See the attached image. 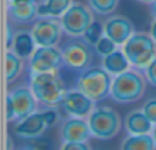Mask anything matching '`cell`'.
I'll use <instances>...</instances> for the list:
<instances>
[{
	"label": "cell",
	"mask_w": 156,
	"mask_h": 150,
	"mask_svg": "<svg viewBox=\"0 0 156 150\" xmlns=\"http://www.w3.org/2000/svg\"><path fill=\"white\" fill-rule=\"evenodd\" d=\"M88 5L94 14L101 16H110L116 11L119 0H88Z\"/></svg>",
	"instance_id": "cell-22"
},
{
	"label": "cell",
	"mask_w": 156,
	"mask_h": 150,
	"mask_svg": "<svg viewBox=\"0 0 156 150\" xmlns=\"http://www.w3.org/2000/svg\"><path fill=\"white\" fill-rule=\"evenodd\" d=\"M119 150H156V145L151 134L129 135L123 138Z\"/></svg>",
	"instance_id": "cell-20"
},
{
	"label": "cell",
	"mask_w": 156,
	"mask_h": 150,
	"mask_svg": "<svg viewBox=\"0 0 156 150\" xmlns=\"http://www.w3.org/2000/svg\"><path fill=\"white\" fill-rule=\"evenodd\" d=\"M104 37V29H103V23L94 21L90 26L88 27V30L85 32V34L82 36V40L85 43H88L90 46H96V44L100 41V38Z\"/></svg>",
	"instance_id": "cell-23"
},
{
	"label": "cell",
	"mask_w": 156,
	"mask_h": 150,
	"mask_svg": "<svg viewBox=\"0 0 156 150\" xmlns=\"http://www.w3.org/2000/svg\"><path fill=\"white\" fill-rule=\"evenodd\" d=\"M100 66H101L111 77H116V75H119V74L125 73V71H127L129 68H132V64H130L129 59L126 57L125 52L122 51V48L121 49L118 48L111 55L103 57Z\"/></svg>",
	"instance_id": "cell-18"
},
{
	"label": "cell",
	"mask_w": 156,
	"mask_h": 150,
	"mask_svg": "<svg viewBox=\"0 0 156 150\" xmlns=\"http://www.w3.org/2000/svg\"><path fill=\"white\" fill-rule=\"evenodd\" d=\"M41 115H43V118H44V120H45V124H47L48 128L56 126V124L62 120L60 113L56 108H45L44 111H41Z\"/></svg>",
	"instance_id": "cell-25"
},
{
	"label": "cell",
	"mask_w": 156,
	"mask_h": 150,
	"mask_svg": "<svg viewBox=\"0 0 156 150\" xmlns=\"http://www.w3.org/2000/svg\"><path fill=\"white\" fill-rule=\"evenodd\" d=\"M73 3L74 0H44L38 3V18L60 19Z\"/></svg>",
	"instance_id": "cell-19"
},
{
	"label": "cell",
	"mask_w": 156,
	"mask_h": 150,
	"mask_svg": "<svg viewBox=\"0 0 156 150\" xmlns=\"http://www.w3.org/2000/svg\"><path fill=\"white\" fill-rule=\"evenodd\" d=\"M36 48H37V44H36L30 30L21 29L14 32L10 51H12L14 53L18 55L23 60H27L33 55V52L36 51Z\"/></svg>",
	"instance_id": "cell-17"
},
{
	"label": "cell",
	"mask_w": 156,
	"mask_h": 150,
	"mask_svg": "<svg viewBox=\"0 0 156 150\" xmlns=\"http://www.w3.org/2000/svg\"><path fill=\"white\" fill-rule=\"evenodd\" d=\"M8 18L18 25H27L38 19V3H8Z\"/></svg>",
	"instance_id": "cell-15"
},
{
	"label": "cell",
	"mask_w": 156,
	"mask_h": 150,
	"mask_svg": "<svg viewBox=\"0 0 156 150\" xmlns=\"http://www.w3.org/2000/svg\"><path fill=\"white\" fill-rule=\"evenodd\" d=\"M37 0H8V3H36Z\"/></svg>",
	"instance_id": "cell-31"
},
{
	"label": "cell",
	"mask_w": 156,
	"mask_h": 150,
	"mask_svg": "<svg viewBox=\"0 0 156 150\" xmlns=\"http://www.w3.org/2000/svg\"><path fill=\"white\" fill-rule=\"evenodd\" d=\"M123 127L129 135H145L151 134L154 124L147 118L143 109H133L125 116Z\"/></svg>",
	"instance_id": "cell-16"
},
{
	"label": "cell",
	"mask_w": 156,
	"mask_h": 150,
	"mask_svg": "<svg viewBox=\"0 0 156 150\" xmlns=\"http://www.w3.org/2000/svg\"><path fill=\"white\" fill-rule=\"evenodd\" d=\"M104 36L112 40L118 46H122L136 33L134 25L127 16L112 14L107 16L103 22Z\"/></svg>",
	"instance_id": "cell-11"
},
{
	"label": "cell",
	"mask_w": 156,
	"mask_h": 150,
	"mask_svg": "<svg viewBox=\"0 0 156 150\" xmlns=\"http://www.w3.org/2000/svg\"><path fill=\"white\" fill-rule=\"evenodd\" d=\"M143 112L147 115V118L151 120V123L156 124V97H149L143 104Z\"/></svg>",
	"instance_id": "cell-26"
},
{
	"label": "cell",
	"mask_w": 156,
	"mask_h": 150,
	"mask_svg": "<svg viewBox=\"0 0 156 150\" xmlns=\"http://www.w3.org/2000/svg\"><path fill=\"white\" fill-rule=\"evenodd\" d=\"M149 12H151L152 18H156V0L149 5Z\"/></svg>",
	"instance_id": "cell-30"
},
{
	"label": "cell",
	"mask_w": 156,
	"mask_h": 150,
	"mask_svg": "<svg viewBox=\"0 0 156 150\" xmlns=\"http://www.w3.org/2000/svg\"><path fill=\"white\" fill-rule=\"evenodd\" d=\"M47 124L41 112H34L27 118L18 120L14 126V134L21 139H37L47 131Z\"/></svg>",
	"instance_id": "cell-14"
},
{
	"label": "cell",
	"mask_w": 156,
	"mask_h": 150,
	"mask_svg": "<svg viewBox=\"0 0 156 150\" xmlns=\"http://www.w3.org/2000/svg\"><path fill=\"white\" fill-rule=\"evenodd\" d=\"M37 46H58L62 38L63 27L60 19L38 18L30 29Z\"/></svg>",
	"instance_id": "cell-9"
},
{
	"label": "cell",
	"mask_w": 156,
	"mask_h": 150,
	"mask_svg": "<svg viewBox=\"0 0 156 150\" xmlns=\"http://www.w3.org/2000/svg\"><path fill=\"white\" fill-rule=\"evenodd\" d=\"M96 107V102L90 100L88 96L80 91L77 87L67 91L66 97L63 98L60 108L69 118H81L88 119L92 111Z\"/></svg>",
	"instance_id": "cell-12"
},
{
	"label": "cell",
	"mask_w": 156,
	"mask_h": 150,
	"mask_svg": "<svg viewBox=\"0 0 156 150\" xmlns=\"http://www.w3.org/2000/svg\"><path fill=\"white\" fill-rule=\"evenodd\" d=\"M59 150H92L88 142H62Z\"/></svg>",
	"instance_id": "cell-28"
},
{
	"label": "cell",
	"mask_w": 156,
	"mask_h": 150,
	"mask_svg": "<svg viewBox=\"0 0 156 150\" xmlns=\"http://www.w3.org/2000/svg\"><path fill=\"white\" fill-rule=\"evenodd\" d=\"M116 49H118V45H116L112 40H110L107 36L100 38V41L96 44V46H94V52H96L101 59L108 56V55H111L112 52H115Z\"/></svg>",
	"instance_id": "cell-24"
},
{
	"label": "cell",
	"mask_w": 156,
	"mask_h": 150,
	"mask_svg": "<svg viewBox=\"0 0 156 150\" xmlns=\"http://www.w3.org/2000/svg\"><path fill=\"white\" fill-rule=\"evenodd\" d=\"M94 22V12L88 4L74 2L60 18L63 32L71 38H82L88 27Z\"/></svg>",
	"instance_id": "cell-6"
},
{
	"label": "cell",
	"mask_w": 156,
	"mask_h": 150,
	"mask_svg": "<svg viewBox=\"0 0 156 150\" xmlns=\"http://www.w3.org/2000/svg\"><path fill=\"white\" fill-rule=\"evenodd\" d=\"M151 135H152V138H154V142H155V145H156V124L154 126V128H152Z\"/></svg>",
	"instance_id": "cell-33"
},
{
	"label": "cell",
	"mask_w": 156,
	"mask_h": 150,
	"mask_svg": "<svg viewBox=\"0 0 156 150\" xmlns=\"http://www.w3.org/2000/svg\"><path fill=\"white\" fill-rule=\"evenodd\" d=\"M7 98L11 101L14 107V113H15V121L22 120L27 116L37 112V104L32 89L29 85H18L11 89Z\"/></svg>",
	"instance_id": "cell-10"
},
{
	"label": "cell",
	"mask_w": 156,
	"mask_h": 150,
	"mask_svg": "<svg viewBox=\"0 0 156 150\" xmlns=\"http://www.w3.org/2000/svg\"><path fill=\"white\" fill-rule=\"evenodd\" d=\"M18 150H37L34 148V146H30V145H26V146H22V148H19Z\"/></svg>",
	"instance_id": "cell-32"
},
{
	"label": "cell",
	"mask_w": 156,
	"mask_h": 150,
	"mask_svg": "<svg viewBox=\"0 0 156 150\" xmlns=\"http://www.w3.org/2000/svg\"><path fill=\"white\" fill-rule=\"evenodd\" d=\"M143 74H144V77H145L147 82L151 86L156 87V59L143 71Z\"/></svg>",
	"instance_id": "cell-27"
},
{
	"label": "cell",
	"mask_w": 156,
	"mask_h": 150,
	"mask_svg": "<svg viewBox=\"0 0 156 150\" xmlns=\"http://www.w3.org/2000/svg\"><path fill=\"white\" fill-rule=\"evenodd\" d=\"M62 67V49H59L58 46H37L33 55L27 59L29 75L55 73Z\"/></svg>",
	"instance_id": "cell-8"
},
{
	"label": "cell",
	"mask_w": 156,
	"mask_h": 150,
	"mask_svg": "<svg viewBox=\"0 0 156 150\" xmlns=\"http://www.w3.org/2000/svg\"><path fill=\"white\" fill-rule=\"evenodd\" d=\"M88 124L93 138L108 141L119 134L123 120L114 108L107 105H96L88 118Z\"/></svg>",
	"instance_id": "cell-5"
},
{
	"label": "cell",
	"mask_w": 156,
	"mask_h": 150,
	"mask_svg": "<svg viewBox=\"0 0 156 150\" xmlns=\"http://www.w3.org/2000/svg\"><path fill=\"white\" fill-rule=\"evenodd\" d=\"M138 3H143V4H148V5H151L152 3L155 2V0H137Z\"/></svg>",
	"instance_id": "cell-34"
},
{
	"label": "cell",
	"mask_w": 156,
	"mask_h": 150,
	"mask_svg": "<svg viewBox=\"0 0 156 150\" xmlns=\"http://www.w3.org/2000/svg\"><path fill=\"white\" fill-rule=\"evenodd\" d=\"M59 137L62 142H88L92 137L88 119L67 118L62 120L59 127Z\"/></svg>",
	"instance_id": "cell-13"
},
{
	"label": "cell",
	"mask_w": 156,
	"mask_h": 150,
	"mask_svg": "<svg viewBox=\"0 0 156 150\" xmlns=\"http://www.w3.org/2000/svg\"><path fill=\"white\" fill-rule=\"evenodd\" d=\"M25 68V60L15 55L12 51H8L5 55V75H7V83H14Z\"/></svg>",
	"instance_id": "cell-21"
},
{
	"label": "cell",
	"mask_w": 156,
	"mask_h": 150,
	"mask_svg": "<svg viewBox=\"0 0 156 150\" xmlns=\"http://www.w3.org/2000/svg\"><path fill=\"white\" fill-rule=\"evenodd\" d=\"M93 53L94 48L85 43L82 38H73L62 48L63 66L69 70L82 73L83 70L90 67L93 62Z\"/></svg>",
	"instance_id": "cell-7"
},
{
	"label": "cell",
	"mask_w": 156,
	"mask_h": 150,
	"mask_svg": "<svg viewBox=\"0 0 156 150\" xmlns=\"http://www.w3.org/2000/svg\"><path fill=\"white\" fill-rule=\"evenodd\" d=\"M112 78L114 77H111L101 66H90L80 73L76 87L94 102H97L110 96Z\"/></svg>",
	"instance_id": "cell-4"
},
{
	"label": "cell",
	"mask_w": 156,
	"mask_h": 150,
	"mask_svg": "<svg viewBox=\"0 0 156 150\" xmlns=\"http://www.w3.org/2000/svg\"><path fill=\"white\" fill-rule=\"evenodd\" d=\"M29 77V86L38 104L45 108L60 107L69 90L65 80L59 75V71L34 74Z\"/></svg>",
	"instance_id": "cell-1"
},
{
	"label": "cell",
	"mask_w": 156,
	"mask_h": 150,
	"mask_svg": "<svg viewBox=\"0 0 156 150\" xmlns=\"http://www.w3.org/2000/svg\"><path fill=\"white\" fill-rule=\"evenodd\" d=\"M147 79L144 74L137 68H129L125 73L112 78L110 97L112 101L119 104L136 102L145 94Z\"/></svg>",
	"instance_id": "cell-2"
},
{
	"label": "cell",
	"mask_w": 156,
	"mask_h": 150,
	"mask_svg": "<svg viewBox=\"0 0 156 150\" xmlns=\"http://www.w3.org/2000/svg\"><path fill=\"white\" fill-rule=\"evenodd\" d=\"M149 34L152 36V38L156 41V18H152L151 25H149Z\"/></svg>",
	"instance_id": "cell-29"
},
{
	"label": "cell",
	"mask_w": 156,
	"mask_h": 150,
	"mask_svg": "<svg viewBox=\"0 0 156 150\" xmlns=\"http://www.w3.org/2000/svg\"><path fill=\"white\" fill-rule=\"evenodd\" d=\"M133 68L144 71L156 59V41L149 32H136L121 46Z\"/></svg>",
	"instance_id": "cell-3"
}]
</instances>
